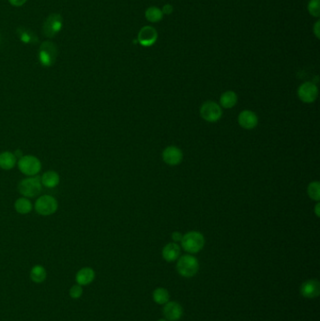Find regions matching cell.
Segmentation results:
<instances>
[{
  "instance_id": "cell-31",
  "label": "cell",
  "mask_w": 320,
  "mask_h": 321,
  "mask_svg": "<svg viewBox=\"0 0 320 321\" xmlns=\"http://www.w3.org/2000/svg\"><path fill=\"white\" fill-rule=\"evenodd\" d=\"M166 321V320H162V319H161V320H159V321Z\"/></svg>"
},
{
  "instance_id": "cell-12",
  "label": "cell",
  "mask_w": 320,
  "mask_h": 321,
  "mask_svg": "<svg viewBox=\"0 0 320 321\" xmlns=\"http://www.w3.org/2000/svg\"><path fill=\"white\" fill-rule=\"evenodd\" d=\"M182 314H183L182 306L176 302H168L163 307V315L166 321H178L182 317Z\"/></svg>"
},
{
  "instance_id": "cell-29",
  "label": "cell",
  "mask_w": 320,
  "mask_h": 321,
  "mask_svg": "<svg viewBox=\"0 0 320 321\" xmlns=\"http://www.w3.org/2000/svg\"><path fill=\"white\" fill-rule=\"evenodd\" d=\"M172 10H173V8H172V6L171 5H165L164 7H163V9L161 10L162 12H164L165 14H170L171 12H172Z\"/></svg>"
},
{
  "instance_id": "cell-30",
  "label": "cell",
  "mask_w": 320,
  "mask_h": 321,
  "mask_svg": "<svg viewBox=\"0 0 320 321\" xmlns=\"http://www.w3.org/2000/svg\"><path fill=\"white\" fill-rule=\"evenodd\" d=\"M320 203H318L317 205H316V209H315V211H316V214H317V216L320 217Z\"/></svg>"
},
{
  "instance_id": "cell-9",
  "label": "cell",
  "mask_w": 320,
  "mask_h": 321,
  "mask_svg": "<svg viewBox=\"0 0 320 321\" xmlns=\"http://www.w3.org/2000/svg\"><path fill=\"white\" fill-rule=\"evenodd\" d=\"M298 96L305 104H312L319 96V89L312 82H305L298 89Z\"/></svg>"
},
{
  "instance_id": "cell-17",
  "label": "cell",
  "mask_w": 320,
  "mask_h": 321,
  "mask_svg": "<svg viewBox=\"0 0 320 321\" xmlns=\"http://www.w3.org/2000/svg\"><path fill=\"white\" fill-rule=\"evenodd\" d=\"M18 159L14 153L11 152H3L0 153V168L3 170H11L16 165Z\"/></svg>"
},
{
  "instance_id": "cell-26",
  "label": "cell",
  "mask_w": 320,
  "mask_h": 321,
  "mask_svg": "<svg viewBox=\"0 0 320 321\" xmlns=\"http://www.w3.org/2000/svg\"><path fill=\"white\" fill-rule=\"evenodd\" d=\"M82 294H83V290L80 285L73 286L70 290V295L72 299H79L82 296Z\"/></svg>"
},
{
  "instance_id": "cell-11",
  "label": "cell",
  "mask_w": 320,
  "mask_h": 321,
  "mask_svg": "<svg viewBox=\"0 0 320 321\" xmlns=\"http://www.w3.org/2000/svg\"><path fill=\"white\" fill-rule=\"evenodd\" d=\"M238 122L241 128L253 130L256 128L258 124V118L256 113L251 110H244L239 115Z\"/></svg>"
},
{
  "instance_id": "cell-20",
  "label": "cell",
  "mask_w": 320,
  "mask_h": 321,
  "mask_svg": "<svg viewBox=\"0 0 320 321\" xmlns=\"http://www.w3.org/2000/svg\"><path fill=\"white\" fill-rule=\"evenodd\" d=\"M14 209L19 214H28L33 209L32 202L27 197L22 196L14 202Z\"/></svg>"
},
{
  "instance_id": "cell-8",
  "label": "cell",
  "mask_w": 320,
  "mask_h": 321,
  "mask_svg": "<svg viewBox=\"0 0 320 321\" xmlns=\"http://www.w3.org/2000/svg\"><path fill=\"white\" fill-rule=\"evenodd\" d=\"M201 118L207 122H217L223 116V109L220 105L212 101L205 102L200 107Z\"/></svg>"
},
{
  "instance_id": "cell-27",
  "label": "cell",
  "mask_w": 320,
  "mask_h": 321,
  "mask_svg": "<svg viewBox=\"0 0 320 321\" xmlns=\"http://www.w3.org/2000/svg\"><path fill=\"white\" fill-rule=\"evenodd\" d=\"M26 1L27 0H8L9 4L14 6V7H21V6L24 5Z\"/></svg>"
},
{
  "instance_id": "cell-5",
  "label": "cell",
  "mask_w": 320,
  "mask_h": 321,
  "mask_svg": "<svg viewBox=\"0 0 320 321\" xmlns=\"http://www.w3.org/2000/svg\"><path fill=\"white\" fill-rule=\"evenodd\" d=\"M42 189L40 177H27L22 179L18 184V191L24 197L31 198L40 194Z\"/></svg>"
},
{
  "instance_id": "cell-13",
  "label": "cell",
  "mask_w": 320,
  "mask_h": 321,
  "mask_svg": "<svg viewBox=\"0 0 320 321\" xmlns=\"http://www.w3.org/2000/svg\"><path fill=\"white\" fill-rule=\"evenodd\" d=\"M301 293L306 299H315L320 294V284L318 280H307L301 287Z\"/></svg>"
},
{
  "instance_id": "cell-4",
  "label": "cell",
  "mask_w": 320,
  "mask_h": 321,
  "mask_svg": "<svg viewBox=\"0 0 320 321\" xmlns=\"http://www.w3.org/2000/svg\"><path fill=\"white\" fill-rule=\"evenodd\" d=\"M17 165L19 170L27 177H34L41 170L40 160L33 155H23L17 160Z\"/></svg>"
},
{
  "instance_id": "cell-23",
  "label": "cell",
  "mask_w": 320,
  "mask_h": 321,
  "mask_svg": "<svg viewBox=\"0 0 320 321\" xmlns=\"http://www.w3.org/2000/svg\"><path fill=\"white\" fill-rule=\"evenodd\" d=\"M146 18L152 23L159 22L162 18V11L157 7H151L146 10Z\"/></svg>"
},
{
  "instance_id": "cell-1",
  "label": "cell",
  "mask_w": 320,
  "mask_h": 321,
  "mask_svg": "<svg viewBox=\"0 0 320 321\" xmlns=\"http://www.w3.org/2000/svg\"><path fill=\"white\" fill-rule=\"evenodd\" d=\"M181 247L189 254H196L203 249L205 245L204 236L197 231L186 233L181 240Z\"/></svg>"
},
{
  "instance_id": "cell-10",
  "label": "cell",
  "mask_w": 320,
  "mask_h": 321,
  "mask_svg": "<svg viewBox=\"0 0 320 321\" xmlns=\"http://www.w3.org/2000/svg\"><path fill=\"white\" fill-rule=\"evenodd\" d=\"M161 157L166 164L174 166L181 162V160L183 159V153L177 147L169 146L163 150Z\"/></svg>"
},
{
  "instance_id": "cell-28",
  "label": "cell",
  "mask_w": 320,
  "mask_h": 321,
  "mask_svg": "<svg viewBox=\"0 0 320 321\" xmlns=\"http://www.w3.org/2000/svg\"><path fill=\"white\" fill-rule=\"evenodd\" d=\"M182 237H183V235L180 232H177V231H175V232L172 234V239H173V241H175V242L181 241Z\"/></svg>"
},
{
  "instance_id": "cell-21",
  "label": "cell",
  "mask_w": 320,
  "mask_h": 321,
  "mask_svg": "<svg viewBox=\"0 0 320 321\" xmlns=\"http://www.w3.org/2000/svg\"><path fill=\"white\" fill-rule=\"evenodd\" d=\"M153 301L158 305H165L167 304L170 300V294L168 290L162 288L155 289L153 291Z\"/></svg>"
},
{
  "instance_id": "cell-25",
  "label": "cell",
  "mask_w": 320,
  "mask_h": 321,
  "mask_svg": "<svg viewBox=\"0 0 320 321\" xmlns=\"http://www.w3.org/2000/svg\"><path fill=\"white\" fill-rule=\"evenodd\" d=\"M308 9L314 16H319L320 13V0H311L308 5Z\"/></svg>"
},
{
  "instance_id": "cell-18",
  "label": "cell",
  "mask_w": 320,
  "mask_h": 321,
  "mask_svg": "<svg viewBox=\"0 0 320 321\" xmlns=\"http://www.w3.org/2000/svg\"><path fill=\"white\" fill-rule=\"evenodd\" d=\"M95 273L91 268H83L76 273V282L80 286H87L94 280Z\"/></svg>"
},
{
  "instance_id": "cell-7",
  "label": "cell",
  "mask_w": 320,
  "mask_h": 321,
  "mask_svg": "<svg viewBox=\"0 0 320 321\" xmlns=\"http://www.w3.org/2000/svg\"><path fill=\"white\" fill-rule=\"evenodd\" d=\"M63 26V18L59 13H51L42 25V33L47 38H54Z\"/></svg>"
},
{
  "instance_id": "cell-22",
  "label": "cell",
  "mask_w": 320,
  "mask_h": 321,
  "mask_svg": "<svg viewBox=\"0 0 320 321\" xmlns=\"http://www.w3.org/2000/svg\"><path fill=\"white\" fill-rule=\"evenodd\" d=\"M46 271L40 265L34 266L30 272V278L35 283H42L46 279Z\"/></svg>"
},
{
  "instance_id": "cell-15",
  "label": "cell",
  "mask_w": 320,
  "mask_h": 321,
  "mask_svg": "<svg viewBox=\"0 0 320 321\" xmlns=\"http://www.w3.org/2000/svg\"><path fill=\"white\" fill-rule=\"evenodd\" d=\"M40 182H41L42 186H44L48 189L56 188V186L60 182L59 174L54 170L46 171L40 177Z\"/></svg>"
},
{
  "instance_id": "cell-3",
  "label": "cell",
  "mask_w": 320,
  "mask_h": 321,
  "mask_svg": "<svg viewBox=\"0 0 320 321\" xmlns=\"http://www.w3.org/2000/svg\"><path fill=\"white\" fill-rule=\"evenodd\" d=\"M176 270L181 276L185 278H191L194 276L199 270L198 260L192 255L182 256L177 260Z\"/></svg>"
},
{
  "instance_id": "cell-24",
  "label": "cell",
  "mask_w": 320,
  "mask_h": 321,
  "mask_svg": "<svg viewBox=\"0 0 320 321\" xmlns=\"http://www.w3.org/2000/svg\"><path fill=\"white\" fill-rule=\"evenodd\" d=\"M307 193L312 200H320V184L319 181H312L308 185Z\"/></svg>"
},
{
  "instance_id": "cell-14",
  "label": "cell",
  "mask_w": 320,
  "mask_h": 321,
  "mask_svg": "<svg viewBox=\"0 0 320 321\" xmlns=\"http://www.w3.org/2000/svg\"><path fill=\"white\" fill-rule=\"evenodd\" d=\"M158 34L152 26H144L138 33V41L143 46H152L157 40Z\"/></svg>"
},
{
  "instance_id": "cell-6",
  "label": "cell",
  "mask_w": 320,
  "mask_h": 321,
  "mask_svg": "<svg viewBox=\"0 0 320 321\" xmlns=\"http://www.w3.org/2000/svg\"><path fill=\"white\" fill-rule=\"evenodd\" d=\"M34 209L41 216H50L56 213L58 209V202L52 195H41L35 202Z\"/></svg>"
},
{
  "instance_id": "cell-19",
  "label": "cell",
  "mask_w": 320,
  "mask_h": 321,
  "mask_svg": "<svg viewBox=\"0 0 320 321\" xmlns=\"http://www.w3.org/2000/svg\"><path fill=\"white\" fill-rule=\"evenodd\" d=\"M237 103H238V96L232 90L225 91L220 97V106L225 109L233 108L237 105Z\"/></svg>"
},
{
  "instance_id": "cell-2",
  "label": "cell",
  "mask_w": 320,
  "mask_h": 321,
  "mask_svg": "<svg viewBox=\"0 0 320 321\" xmlns=\"http://www.w3.org/2000/svg\"><path fill=\"white\" fill-rule=\"evenodd\" d=\"M57 55H58V50L54 42L46 40L40 44L39 53H38V58L41 66L46 68L53 66L56 62Z\"/></svg>"
},
{
  "instance_id": "cell-16",
  "label": "cell",
  "mask_w": 320,
  "mask_h": 321,
  "mask_svg": "<svg viewBox=\"0 0 320 321\" xmlns=\"http://www.w3.org/2000/svg\"><path fill=\"white\" fill-rule=\"evenodd\" d=\"M161 255L164 260L167 262L176 261L180 255V248L176 242H170L163 247Z\"/></svg>"
}]
</instances>
